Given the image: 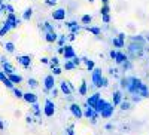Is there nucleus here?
Wrapping results in <instances>:
<instances>
[{
    "label": "nucleus",
    "instance_id": "nucleus-1",
    "mask_svg": "<svg viewBox=\"0 0 149 135\" xmlns=\"http://www.w3.org/2000/svg\"><path fill=\"white\" fill-rule=\"evenodd\" d=\"M103 76V71L102 68H98V67H94L93 71H91V82L95 88H100V79Z\"/></svg>",
    "mask_w": 149,
    "mask_h": 135
},
{
    "label": "nucleus",
    "instance_id": "nucleus-2",
    "mask_svg": "<svg viewBox=\"0 0 149 135\" xmlns=\"http://www.w3.org/2000/svg\"><path fill=\"white\" fill-rule=\"evenodd\" d=\"M60 91L63 92L66 96H72V94L76 91V89H74V86H73L69 80H63V82L60 83Z\"/></svg>",
    "mask_w": 149,
    "mask_h": 135
},
{
    "label": "nucleus",
    "instance_id": "nucleus-3",
    "mask_svg": "<svg viewBox=\"0 0 149 135\" xmlns=\"http://www.w3.org/2000/svg\"><path fill=\"white\" fill-rule=\"evenodd\" d=\"M43 114L46 117H52L55 114V104L49 100V98H46L45 100V107H43Z\"/></svg>",
    "mask_w": 149,
    "mask_h": 135
},
{
    "label": "nucleus",
    "instance_id": "nucleus-4",
    "mask_svg": "<svg viewBox=\"0 0 149 135\" xmlns=\"http://www.w3.org/2000/svg\"><path fill=\"white\" fill-rule=\"evenodd\" d=\"M69 110H70V113L74 116V119H82L84 117V110H82V107L78 103H72Z\"/></svg>",
    "mask_w": 149,
    "mask_h": 135
},
{
    "label": "nucleus",
    "instance_id": "nucleus-5",
    "mask_svg": "<svg viewBox=\"0 0 149 135\" xmlns=\"http://www.w3.org/2000/svg\"><path fill=\"white\" fill-rule=\"evenodd\" d=\"M54 86H55V76H54V74H46L45 79H43V88H45V92L48 94Z\"/></svg>",
    "mask_w": 149,
    "mask_h": 135
},
{
    "label": "nucleus",
    "instance_id": "nucleus-6",
    "mask_svg": "<svg viewBox=\"0 0 149 135\" xmlns=\"http://www.w3.org/2000/svg\"><path fill=\"white\" fill-rule=\"evenodd\" d=\"M113 112H115V107L112 103H107V105L100 112V117L102 119H110L112 116H113Z\"/></svg>",
    "mask_w": 149,
    "mask_h": 135
},
{
    "label": "nucleus",
    "instance_id": "nucleus-7",
    "mask_svg": "<svg viewBox=\"0 0 149 135\" xmlns=\"http://www.w3.org/2000/svg\"><path fill=\"white\" fill-rule=\"evenodd\" d=\"M66 9L64 8H58V9H55L52 14H51V17H52V19L54 21H64L66 19Z\"/></svg>",
    "mask_w": 149,
    "mask_h": 135
},
{
    "label": "nucleus",
    "instance_id": "nucleus-8",
    "mask_svg": "<svg viewBox=\"0 0 149 135\" xmlns=\"http://www.w3.org/2000/svg\"><path fill=\"white\" fill-rule=\"evenodd\" d=\"M19 22H21V21L15 17V14H8V18H6V21H5V24H8L10 28H17V27L19 25Z\"/></svg>",
    "mask_w": 149,
    "mask_h": 135
},
{
    "label": "nucleus",
    "instance_id": "nucleus-9",
    "mask_svg": "<svg viewBox=\"0 0 149 135\" xmlns=\"http://www.w3.org/2000/svg\"><path fill=\"white\" fill-rule=\"evenodd\" d=\"M112 45H113L115 48H118V49L124 48V46H125V34H124V33H119L118 37H115L113 40H112Z\"/></svg>",
    "mask_w": 149,
    "mask_h": 135
},
{
    "label": "nucleus",
    "instance_id": "nucleus-10",
    "mask_svg": "<svg viewBox=\"0 0 149 135\" xmlns=\"http://www.w3.org/2000/svg\"><path fill=\"white\" fill-rule=\"evenodd\" d=\"M102 98V95L98 94V92H95V94H93V95H90L88 98H86V105L88 107H91V108H95V104H97V101Z\"/></svg>",
    "mask_w": 149,
    "mask_h": 135
},
{
    "label": "nucleus",
    "instance_id": "nucleus-11",
    "mask_svg": "<svg viewBox=\"0 0 149 135\" xmlns=\"http://www.w3.org/2000/svg\"><path fill=\"white\" fill-rule=\"evenodd\" d=\"M63 56H64V59H72L73 56H76V52H74L73 46H70V45H64Z\"/></svg>",
    "mask_w": 149,
    "mask_h": 135
},
{
    "label": "nucleus",
    "instance_id": "nucleus-12",
    "mask_svg": "<svg viewBox=\"0 0 149 135\" xmlns=\"http://www.w3.org/2000/svg\"><path fill=\"white\" fill-rule=\"evenodd\" d=\"M17 59H18V63H19L24 68H29V67L31 65V56H30V55H21V56H18Z\"/></svg>",
    "mask_w": 149,
    "mask_h": 135
},
{
    "label": "nucleus",
    "instance_id": "nucleus-13",
    "mask_svg": "<svg viewBox=\"0 0 149 135\" xmlns=\"http://www.w3.org/2000/svg\"><path fill=\"white\" fill-rule=\"evenodd\" d=\"M22 100L26 103H29V104H34V103H37V95L33 94V92H24L22 94Z\"/></svg>",
    "mask_w": 149,
    "mask_h": 135
},
{
    "label": "nucleus",
    "instance_id": "nucleus-14",
    "mask_svg": "<svg viewBox=\"0 0 149 135\" xmlns=\"http://www.w3.org/2000/svg\"><path fill=\"white\" fill-rule=\"evenodd\" d=\"M66 27H67V28H70V33H73V34L79 33V31H81V28H82L76 21H69V22H66Z\"/></svg>",
    "mask_w": 149,
    "mask_h": 135
},
{
    "label": "nucleus",
    "instance_id": "nucleus-15",
    "mask_svg": "<svg viewBox=\"0 0 149 135\" xmlns=\"http://www.w3.org/2000/svg\"><path fill=\"white\" fill-rule=\"evenodd\" d=\"M112 95H113V100H112V104H113V107H118V105H119V103L124 100V95H122V92H121V91H115Z\"/></svg>",
    "mask_w": 149,
    "mask_h": 135
},
{
    "label": "nucleus",
    "instance_id": "nucleus-16",
    "mask_svg": "<svg viewBox=\"0 0 149 135\" xmlns=\"http://www.w3.org/2000/svg\"><path fill=\"white\" fill-rule=\"evenodd\" d=\"M57 39H58V34H57L55 31H46V33H45V40H46L48 43H55Z\"/></svg>",
    "mask_w": 149,
    "mask_h": 135
},
{
    "label": "nucleus",
    "instance_id": "nucleus-17",
    "mask_svg": "<svg viewBox=\"0 0 149 135\" xmlns=\"http://www.w3.org/2000/svg\"><path fill=\"white\" fill-rule=\"evenodd\" d=\"M137 95L140 98H149V88L146 86L145 83H142L139 86V91H137Z\"/></svg>",
    "mask_w": 149,
    "mask_h": 135
},
{
    "label": "nucleus",
    "instance_id": "nucleus-18",
    "mask_svg": "<svg viewBox=\"0 0 149 135\" xmlns=\"http://www.w3.org/2000/svg\"><path fill=\"white\" fill-rule=\"evenodd\" d=\"M107 103H109V101H106L104 98H100V100L97 101V104H95V108H94V110H95L97 113H100L102 110H103V108H104V107L107 105Z\"/></svg>",
    "mask_w": 149,
    "mask_h": 135
},
{
    "label": "nucleus",
    "instance_id": "nucleus-19",
    "mask_svg": "<svg viewBox=\"0 0 149 135\" xmlns=\"http://www.w3.org/2000/svg\"><path fill=\"white\" fill-rule=\"evenodd\" d=\"M125 59H128V56H127L125 54H124V52H118V51H116L115 63H116L118 65H121V64H122V63H124V61H125Z\"/></svg>",
    "mask_w": 149,
    "mask_h": 135
},
{
    "label": "nucleus",
    "instance_id": "nucleus-20",
    "mask_svg": "<svg viewBox=\"0 0 149 135\" xmlns=\"http://www.w3.org/2000/svg\"><path fill=\"white\" fill-rule=\"evenodd\" d=\"M8 79L12 82V83H17V85H19L21 82H22V77L19 76V74H15V73H10V74H8Z\"/></svg>",
    "mask_w": 149,
    "mask_h": 135
},
{
    "label": "nucleus",
    "instance_id": "nucleus-21",
    "mask_svg": "<svg viewBox=\"0 0 149 135\" xmlns=\"http://www.w3.org/2000/svg\"><path fill=\"white\" fill-rule=\"evenodd\" d=\"M85 30L91 34H94V36H100V33H102L100 27H93V25H85Z\"/></svg>",
    "mask_w": 149,
    "mask_h": 135
},
{
    "label": "nucleus",
    "instance_id": "nucleus-22",
    "mask_svg": "<svg viewBox=\"0 0 149 135\" xmlns=\"http://www.w3.org/2000/svg\"><path fill=\"white\" fill-rule=\"evenodd\" d=\"M79 95L82 96H86L88 95V83H86V80H82V85H81V88H79Z\"/></svg>",
    "mask_w": 149,
    "mask_h": 135
},
{
    "label": "nucleus",
    "instance_id": "nucleus-23",
    "mask_svg": "<svg viewBox=\"0 0 149 135\" xmlns=\"http://www.w3.org/2000/svg\"><path fill=\"white\" fill-rule=\"evenodd\" d=\"M3 71H5V74H10V73H15V68L12 67L8 61H3Z\"/></svg>",
    "mask_w": 149,
    "mask_h": 135
},
{
    "label": "nucleus",
    "instance_id": "nucleus-24",
    "mask_svg": "<svg viewBox=\"0 0 149 135\" xmlns=\"http://www.w3.org/2000/svg\"><path fill=\"white\" fill-rule=\"evenodd\" d=\"M81 59H82V63H85V65H86V70H88V71H93V68L95 67L94 61H93V59H88V58H81Z\"/></svg>",
    "mask_w": 149,
    "mask_h": 135
},
{
    "label": "nucleus",
    "instance_id": "nucleus-25",
    "mask_svg": "<svg viewBox=\"0 0 149 135\" xmlns=\"http://www.w3.org/2000/svg\"><path fill=\"white\" fill-rule=\"evenodd\" d=\"M31 17H33V8H27L26 10H24V14H22V19L29 21Z\"/></svg>",
    "mask_w": 149,
    "mask_h": 135
},
{
    "label": "nucleus",
    "instance_id": "nucleus-26",
    "mask_svg": "<svg viewBox=\"0 0 149 135\" xmlns=\"http://www.w3.org/2000/svg\"><path fill=\"white\" fill-rule=\"evenodd\" d=\"M91 21H93V17L88 15V14H86V15H82V18H81V22L84 24V25H90Z\"/></svg>",
    "mask_w": 149,
    "mask_h": 135
},
{
    "label": "nucleus",
    "instance_id": "nucleus-27",
    "mask_svg": "<svg viewBox=\"0 0 149 135\" xmlns=\"http://www.w3.org/2000/svg\"><path fill=\"white\" fill-rule=\"evenodd\" d=\"M93 114H94V108H91V107L86 105V107H85V110H84V117L91 119V116H93Z\"/></svg>",
    "mask_w": 149,
    "mask_h": 135
},
{
    "label": "nucleus",
    "instance_id": "nucleus-28",
    "mask_svg": "<svg viewBox=\"0 0 149 135\" xmlns=\"http://www.w3.org/2000/svg\"><path fill=\"white\" fill-rule=\"evenodd\" d=\"M119 85H121V88H122V89H127V88H128V85H130V76H127V77H122Z\"/></svg>",
    "mask_w": 149,
    "mask_h": 135
},
{
    "label": "nucleus",
    "instance_id": "nucleus-29",
    "mask_svg": "<svg viewBox=\"0 0 149 135\" xmlns=\"http://www.w3.org/2000/svg\"><path fill=\"white\" fill-rule=\"evenodd\" d=\"M74 68H76V65L72 63V59H66V63H64V70L70 71V70H74Z\"/></svg>",
    "mask_w": 149,
    "mask_h": 135
},
{
    "label": "nucleus",
    "instance_id": "nucleus-30",
    "mask_svg": "<svg viewBox=\"0 0 149 135\" xmlns=\"http://www.w3.org/2000/svg\"><path fill=\"white\" fill-rule=\"evenodd\" d=\"M66 40H67V36H66V34H61V36H58V39H57L58 46H64V45H66Z\"/></svg>",
    "mask_w": 149,
    "mask_h": 135
},
{
    "label": "nucleus",
    "instance_id": "nucleus-31",
    "mask_svg": "<svg viewBox=\"0 0 149 135\" xmlns=\"http://www.w3.org/2000/svg\"><path fill=\"white\" fill-rule=\"evenodd\" d=\"M118 107H119V108L122 110V112H125V110H130V103H128V101H124V100H122V101L119 103V105H118Z\"/></svg>",
    "mask_w": 149,
    "mask_h": 135
},
{
    "label": "nucleus",
    "instance_id": "nucleus-32",
    "mask_svg": "<svg viewBox=\"0 0 149 135\" xmlns=\"http://www.w3.org/2000/svg\"><path fill=\"white\" fill-rule=\"evenodd\" d=\"M57 65H60V61H58V56H52L51 59H49V67H57Z\"/></svg>",
    "mask_w": 149,
    "mask_h": 135
},
{
    "label": "nucleus",
    "instance_id": "nucleus-33",
    "mask_svg": "<svg viewBox=\"0 0 149 135\" xmlns=\"http://www.w3.org/2000/svg\"><path fill=\"white\" fill-rule=\"evenodd\" d=\"M27 85H29L30 88H37V86H39V82H37L36 79H33V77H30L27 80Z\"/></svg>",
    "mask_w": 149,
    "mask_h": 135
},
{
    "label": "nucleus",
    "instance_id": "nucleus-34",
    "mask_svg": "<svg viewBox=\"0 0 149 135\" xmlns=\"http://www.w3.org/2000/svg\"><path fill=\"white\" fill-rule=\"evenodd\" d=\"M42 28L45 30V33H46V31H55V28H54V27L51 25V24L48 22V21H45V22H43V27H42Z\"/></svg>",
    "mask_w": 149,
    "mask_h": 135
},
{
    "label": "nucleus",
    "instance_id": "nucleus-35",
    "mask_svg": "<svg viewBox=\"0 0 149 135\" xmlns=\"http://www.w3.org/2000/svg\"><path fill=\"white\" fill-rule=\"evenodd\" d=\"M31 108H33V113L36 116H40V107H39V104H37V103L31 104Z\"/></svg>",
    "mask_w": 149,
    "mask_h": 135
},
{
    "label": "nucleus",
    "instance_id": "nucleus-36",
    "mask_svg": "<svg viewBox=\"0 0 149 135\" xmlns=\"http://www.w3.org/2000/svg\"><path fill=\"white\" fill-rule=\"evenodd\" d=\"M5 49H6V51H8V52H10V54H12V52H14V51H15V45H14V43H12V42H8V43L5 45Z\"/></svg>",
    "mask_w": 149,
    "mask_h": 135
},
{
    "label": "nucleus",
    "instance_id": "nucleus-37",
    "mask_svg": "<svg viewBox=\"0 0 149 135\" xmlns=\"http://www.w3.org/2000/svg\"><path fill=\"white\" fill-rule=\"evenodd\" d=\"M110 12V6L106 3V5H103L102 6V9H100V15H106V14H109Z\"/></svg>",
    "mask_w": 149,
    "mask_h": 135
},
{
    "label": "nucleus",
    "instance_id": "nucleus-38",
    "mask_svg": "<svg viewBox=\"0 0 149 135\" xmlns=\"http://www.w3.org/2000/svg\"><path fill=\"white\" fill-rule=\"evenodd\" d=\"M107 86H109V79L102 76V79H100V88H107Z\"/></svg>",
    "mask_w": 149,
    "mask_h": 135
},
{
    "label": "nucleus",
    "instance_id": "nucleus-39",
    "mask_svg": "<svg viewBox=\"0 0 149 135\" xmlns=\"http://www.w3.org/2000/svg\"><path fill=\"white\" fill-rule=\"evenodd\" d=\"M9 30H10V27L8 25V24H5V25L0 28V37H3V36L6 34V33H9Z\"/></svg>",
    "mask_w": 149,
    "mask_h": 135
},
{
    "label": "nucleus",
    "instance_id": "nucleus-40",
    "mask_svg": "<svg viewBox=\"0 0 149 135\" xmlns=\"http://www.w3.org/2000/svg\"><path fill=\"white\" fill-rule=\"evenodd\" d=\"M51 70H52V74H54V76H60L61 73H63V68H61L60 65H57V67H52Z\"/></svg>",
    "mask_w": 149,
    "mask_h": 135
},
{
    "label": "nucleus",
    "instance_id": "nucleus-41",
    "mask_svg": "<svg viewBox=\"0 0 149 135\" xmlns=\"http://www.w3.org/2000/svg\"><path fill=\"white\" fill-rule=\"evenodd\" d=\"M72 63H73L74 65H76V67H79V65H81V63H82V59H81L79 56H73V58H72Z\"/></svg>",
    "mask_w": 149,
    "mask_h": 135
},
{
    "label": "nucleus",
    "instance_id": "nucleus-42",
    "mask_svg": "<svg viewBox=\"0 0 149 135\" xmlns=\"http://www.w3.org/2000/svg\"><path fill=\"white\" fill-rule=\"evenodd\" d=\"M12 91H14V95L17 96V98H22V91L21 89H18V88H14V89H12Z\"/></svg>",
    "mask_w": 149,
    "mask_h": 135
},
{
    "label": "nucleus",
    "instance_id": "nucleus-43",
    "mask_svg": "<svg viewBox=\"0 0 149 135\" xmlns=\"http://www.w3.org/2000/svg\"><path fill=\"white\" fill-rule=\"evenodd\" d=\"M133 42H139V43H145V39L142 37V36H134V37H131Z\"/></svg>",
    "mask_w": 149,
    "mask_h": 135
},
{
    "label": "nucleus",
    "instance_id": "nucleus-44",
    "mask_svg": "<svg viewBox=\"0 0 149 135\" xmlns=\"http://www.w3.org/2000/svg\"><path fill=\"white\" fill-rule=\"evenodd\" d=\"M3 85H5L6 88H9V89H14V83H12V82H10L9 79H6V80L3 82Z\"/></svg>",
    "mask_w": 149,
    "mask_h": 135
},
{
    "label": "nucleus",
    "instance_id": "nucleus-45",
    "mask_svg": "<svg viewBox=\"0 0 149 135\" xmlns=\"http://www.w3.org/2000/svg\"><path fill=\"white\" fill-rule=\"evenodd\" d=\"M102 21H103L104 24H109V22H110V15H109V14H106V15H102Z\"/></svg>",
    "mask_w": 149,
    "mask_h": 135
},
{
    "label": "nucleus",
    "instance_id": "nucleus-46",
    "mask_svg": "<svg viewBox=\"0 0 149 135\" xmlns=\"http://www.w3.org/2000/svg\"><path fill=\"white\" fill-rule=\"evenodd\" d=\"M58 0H45V5L46 6H55Z\"/></svg>",
    "mask_w": 149,
    "mask_h": 135
},
{
    "label": "nucleus",
    "instance_id": "nucleus-47",
    "mask_svg": "<svg viewBox=\"0 0 149 135\" xmlns=\"http://www.w3.org/2000/svg\"><path fill=\"white\" fill-rule=\"evenodd\" d=\"M66 131H67V135H74V125H70Z\"/></svg>",
    "mask_w": 149,
    "mask_h": 135
},
{
    "label": "nucleus",
    "instance_id": "nucleus-48",
    "mask_svg": "<svg viewBox=\"0 0 149 135\" xmlns=\"http://www.w3.org/2000/svg\"><path fill=\"white\" fill-rule=\"evenodd\" d=\"M6 79H8V76L5 74V71H2V70H0V82L3 83V82H5Z\"/></svg>",
    "mask_w": 149,
    "mask_h": 135
},
{
    "label": "nucleus",
    "instance_id": "nucleus-49",
    "mask_svg": "<svg viewBox=\"0 0 149 135\" xmlns=\"http://www.w3.org/2000/svg\"><path fill=\"white\" fill-rule=\"evenodd\" d=\"M6 10H8V14H14V8L10 5H6Z\"/></svg>",
    "mask_w": 149,
    "mask_h": 135
},
{
    "label": "nucleus",
    "instance_id": "nucleus-50",
    "mask_svg": "<svg viewBox=\"0 0 149 135\" xmlns=\"http://www.w3.org/2000/svg\"><path fill=\"white\" fill-rule=\"evenodd\" d=\"M40 63H42V64H49V58H46V56L40 58Z\"/></svg>",
    "mask_w": 149,
    "mask_h": 135
},
{
    "label": "nucleus",
    "instance_id": "nucleus-51",
    "mask_svg": "<svg viewBox=\"0 0 149 135\" xmlns=\"http://www.w3.org/2000/svg\"><path fill=\"white\" fill-rule=\"evenodd\" d=\"M109 55H110L112 59H115V56H116V51H113V49H112V51L109 52Z\"/></svg>",
    "mask_w": 149,
    "mask_h": 135
},
{
    "label": "nucleus",
    "instance_id": "nucleus-52",
    "mask_svg": "<svg viewBox=\"0 0 149 135\" xmlns=\"http://www.w3.org/2000/svg\"><path fill=\"white\" fill-rule=\"evenodd\" d=\"M74 37H76V34H73V33H70V34L67 36V39H69V40H74Z\"/></svg>",
    "mask_w": 149,
    "mask_h": 135
},
{
    "label": "nucleus",
    "instance_id": "nucleus-53",
    "mask_svg": "<svg viewBox=\"0 0 149 135\" xmlns=\"http://www.w3.org/2000/svg\"><path fill=\"white\" fill-rule=\"evenodd\" d=\"M106 129H107V131H110V129H113V126H112L110 123H107V125H106Z\"/></svg>",
    "mask_w": 149,
    "mask_h": 135
},
{
    "label": "nucleus",
    "instance_id": "nucleus-54",
    "mask_svg": "<svg viewBox=\"0 0 149 135\" xmlns=\"http://www.w3.org/2000/svg\"><path fill=\"white\" fill-rule=\"evenodd\" d=\"M3 129H5V125H3V122L0 120V131H3Z\"/></svg>",
    "mask_w": 149,
    "mask_h": 135
},
{
    "label": "nucleus",
    "instance_id": "nucleus-55",
    "mask_svg": "<svg viewBox=\"0 0 149 135\" xmlns=\"http://www.w3.org/2000/svg\"><path fill=\"white\" fill-rule=\"evenodd\" d=\"M102 3H103V5H106V3H109V0H102Z\"/></svg>",
    "mask_w": 149,
    "mask_h": 135
},
{
    "label": "nucleus",
    "instance_id": "nucleus-56",
    "mask_svg": "<svg viewBox=\"0 0 149 135\" xmlns=\"http://www.w3.org/2000/svg\"><path fill=\"white\" fill-rule=\"evenodd\" d=\"M90 2H91V3H93V2H94V0H90Z\"/></svg>",
    "mask_w": 149,
    "mask_h": 135
}]
</instances>
